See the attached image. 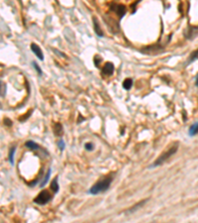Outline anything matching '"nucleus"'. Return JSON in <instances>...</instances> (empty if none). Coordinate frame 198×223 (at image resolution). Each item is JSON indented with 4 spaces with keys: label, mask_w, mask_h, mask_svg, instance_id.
<instances>
[{
    "label": "nucleus",
    "mask_w": 198,
    "mask_h": 223,
    "mask_svg": "<svg viewBox=\"0 0 198 223\" xmlns=\"http://www.w3.org/2000/svg\"><path fill=\"white\" fill-rule=\"evenodd\" d=\"M113 181V176H107L102 177L101 180H99L92 188L89 189V193L91 194H98L101 193H104L110 188Z\"/></svg>",
    "instance_id": "nucleus-1"
},
{
    "label": "nucleus",
    "mask_w": 198,
    "mask_h": 223,
    "mask_svg": "<svg viewBox=\"0 0 198 223\" xmlns=\"http://www.w3.org/2000/svg\"><path fill=\"white\" fill-rule=\"evenodd\" d=\"M177 149H178V143H176L173 145V146H172L169 149H168L167 151L164 152L160 156L156 159V160L152 164L151 167L150 168H156V167H158V166H160V165H163V164L165 162V161H168V159L172 156V155H174L176 153L177 151Z\"/></svg>",
    "instance_id": "nucleus-2"
},
{
    "label": "nucleus",
    "mask_w": 198,
    "mask_h": 223,
    "mask_svg": "<svg viewBox=\"0 0 198 223\" xmlns=\"http://www.w3.org/2000/svg\"><path fill=\"white\" fill-rule=\"evenodd\" d=\"M53 198V195L51 194V193L48 189H44L42 190L34 199V202L37 204H40V205H44V204H47L48 202H50Z\"/></svg>",
    "instance_id": "nucleus-3"
},
{
    "label": "nucleus",
    "mask_w": 198,
    "mask_h": 223,
    "mask_svg": "<svg viewBox=\"0 0 198 223\" xmlns=\"http://www.w3.org/2000/svg\"><path fill=\"white\" fill-rule=\"evenodd\" d=\"M113 10L116 12V14L122 18L124 15L126 14V11H127V9H126V6L125 5H122V4H115V5L113 6Z\"/></svg>",
    "instance_id": "nucleus-4"
},
{
    "label": "nucleus",
    "mask_w": 198,
    "mask_h": 223,
    "mask_svg": "<svg viewBox=\"0 0 198 223\" xmlns=\"http://www.w3.org/2000/svg\"><path fill=\"white\" fill-rule=\"evenodd\" d=\"M31 50L33 51V53L36 55L37 57H38V59L40 61H44V55H43V52H42V50H41V48L38 46L37 44L33 43L31 45Z\"/></svg>",
    "instance_id": "nucleus-5"
},
{
    "label": "nucleus",
    "mask_w": 198,
    "mask_h": 223,
    "mask_svg": "<svg viewBox=\"0 0 198 223\" xmlns=\"http://www.w3.org/2000/svg\"><path fill=\"white\" fill-rule=\"evenodd\" d=\"M102 72H103V75H107V76L112 75L113 72H114V65L112 63H105V66L103 67V69H102Z\"/></svg>",
    "instance_id": "nucleus-6"
},
{
    "label": "nucleus",
    "mask_w": 198,
    "mask_h": 223,
    "mask_svg": "<svg viewBox=\"0 0 198 223\" xmlns=\"http://www.w3.org/2000/svg\"><path fill=\"white\" fill-rule=\"evenodd\" d=\"M58 179H59L58 176L55 177V179L52 180V183H51V185H50L51 189H52L55 193H57L59 192V183H58Z\"/></svg>",
    "instance_id": "nucleus-7"
},
{
    "label": "nucleus",
    "mask_w": 198,
    "mask_h": 223,
    "mask_svg": "<svg viewBox=\"0 0 198 223\" xmlns=\"http://www.w3.org/2000/svg\"><path fill=\"white\" fill-rule=\"evenodd\" d=\"M93 26H94V31H95V33L97 34L98 36H100V37H102V36H103L102 30H101V28H100V26H99V24H98V22H97V19H96V17H93Z\"/></svg>",
    "instance_id": "nucleus-8"
},
{
    "label": "nucleus",
    "mask_w": 198,
    "mask_h": 223,
    "mask_svg": "<svg viewBox=\"0 0 198 223\" xmlns=\"http://www.w3.org/2000/svg\"><path fill=\"white\" fill-rule=\"evenodd\" d=\"M147 201H148V199H144V200H142V201H140L139 203H137V204H135V205L134 206H133V207H131L130 209H129V210H128V212H134V211H136L137 210V209L138 208H141L143 205H144V204L147 202Z\"/></svg>",
    "instance_id": "nucleus-9"
},
{
    "label": "nucleus",
    "mask_w": 198,
    "mask_h": 223,
    "mask_svg": "<svg viewBox=\"0 0 198 223\" xmlns=\"http://www.w3.org/2000/svg\"><path fill=\"white\" fill-rule=\"evenodd\" d=\"M54 133L56 136H61L62 133H63V127H62V124L59 123H57L54 127Z\"/></svg>",
    "instance_id": "nucleus-10"
},
{
    "label": "nucleus",
    "mask_w": 198,
    "mask_h": 223,
    "mask_svg": "<svg viewBox=\"0 0 198 223\" xmlns=\"http://www.w3.org/2000/svg\"><path fill=\"white\" fill-rule=\"evenodd\" d=\"M25 145H26L27 148H29L31 150H38L39 149V146L34 142V141H27Z\"/></svg>",
    "instance_id": "nucleus-11"
},
{
    "label": "nucleus",
    "mask_w": 198,
    "mask_h": 223,
    "mask_svg": "<svg viewBox=\"0 0 198 223\" xmlns=\"http://www.w3.org/2000/svg\"><path fill=\"white\" fill-rule=\"evenodd\" d=\"M132 85H133V79H126L125 80H124V83H123V87L125 88V89H130L132 87Z\"/></svg>",
    "instance_id": "nucleus-12"
},
{
    "label": "nucleus",
    "mask_w": 198,
    "mask_h": 223,
    "mask_svg": "<svg viewBox=\"0 0 198 223\" xmlns=\"http://www.w3.org/2000/svg\"><path fill=\"white\" fill-rule=\"evenodd\" d=\"M15 149L16 147H13L10 150V153H9V162H10L11 165H14V153H15Z\"/></svg>",
    "instance_id": "nucleus-13"
},
{
    "label": "nucleus",
    "mask_w": 198,
    "mask_h": 223,
    "mask_svg": "<svg viewBox=\"0 0 198 223\" xmlns=\"http://www.w3.org/2000/svg\"><path fill=\"white\" fill-rule=\"evenodd\" d=\"M189 134H190V136H194V135L197 134V122H195V124H193L190 127Z\"/></svg>",
    "instance_id": "nucleus-14"
},
{
    "label": "nucleus",
    "mask_w": 198,
    "mask_h": 223,
    "mask_svg": "<svg viewBox=\"0 0 198 223\" xmlns=\"http://www.w3.org/2000/svg\"><path fill=\"white\" fill-rule=\"evenodd\" d=\"M51 172H52V170L51 169H49L48 170V172H47V175H46V177H45V180H43V181H42V184H41V188H43V186L48 183V180H49V179H50V175H51Z\"/></svg>",
    "instance_id": "nucleus-15"
},
{
    "label": "nucleus",
    "mask_w": 198,
    "mask_h": 223,
    "mask_svg": "<svg viewBox=\"0 0 198 223\" xmlns=\"http://www.w3.org/2000/svg\"><path fill=\"white\" fill-rule=\"evenodd\" d=\"M84 147H85V149L87 150V151H91V150L93 149V145H92L91 143H86Z\"/></svg>",
    "instance_id": "nucleus-16"
},
{
    "label": "nucleus",
    "mask_w": 198,
    "mask_h": 223,
    "mask_svg": "<svg viewBox=\"0 0 198 223\" xmlns=\"http://www.w3.org/2000/svg\"><path fill=\"white\" fill-rule=\"evenodd\" d=\"M33 66H34V67H35V69L37 70V71L39 72V75H42V70L40 69V67H39L38 65H37L36 63H33Z\"/></svg>",
    "instance_id": "nucleus-17"
},
{
    "label": "nucleus",
    "mask_w": 198,
    "mask_h": 223,
    "mask_svg": "<svg viewBox=\"0 0 198 223\" xmlns=\"http://www.w3.org/2000/svg\"><path fill=\"white\" fill-rule=\"evenodd\" d=\"M3 83H2V81L1 80H0V94H1V95H4V92L2 91V88H3Z\"/></svg>",
    "instance_id": "nucleus-18"
},
{
    "label": "nucleus",
    "mask_w": 198,
    "mask_h": 223,
    "mask_svg": "<svg viewBox=\"0 0 198 223\" xmlns=\"http://www.w3.org/2000/svg\"><path fill=\"white\" fill-rule=\"evenodd\" d=\"M59 147L61 148V150H63V148H64V143H63V141H61V142H59Z\"/></svg>",
    "instance_id": "nucleus-19"
},
{
    "label": "nucleus",
    "mask_w": 198,
    "mask_h": 223,
    "mask_svg": "<svg viewBox=\"0 0 198 223\" xmlns=\"http://www.w3.org/2000/svg\"><path fill=\"white\" fill-rule=\"evenodd\" d=\"M4 121H5V123H6V124H7L8 126H10V125L12 124V123H11V122H10V121H9L8 119H5V120H4Z\"/></svg>",
    "instance_id": "nucleus-20"
}]
</instances>
